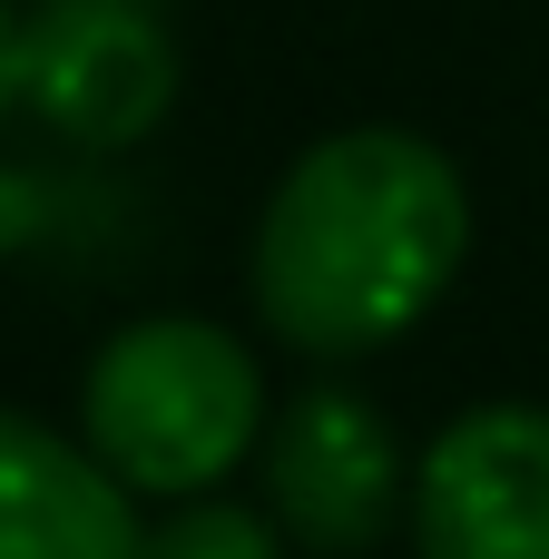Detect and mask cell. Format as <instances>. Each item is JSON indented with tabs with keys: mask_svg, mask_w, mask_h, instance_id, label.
Returning <instances> with one entry per match:
<instances>
[{
	"mask_svg": "<svg viewBox=\"0 0 549 559\" xmlns=\"http://www.w3.org/2000/svg\"><path fill=\"white\" fill-rule=\"evenodd\" d=\"M472 255V187L413 128L314 138L255 226V314L314 364L403 344Z\"/></svg>",
	"mask_w": 549,
	"mask_h": 559,
	"instance_id": "1",
	"label": "cell"
},
{
	"mask_svg": "<svg viewBox=\"0 0 549 559\" xmlns=\"http://www.w3.org/2000/svg\"><path fill=\"white\" fill-rule=\"evenodd\" d=\"M265 423V383H255V354L206 324V314H147V324H118L79 383V442L128 481V491H157V501H196L216 491L246 442Z\"/></svg>",
	"mask_w": 549,
	"mask_h": 559,
	"instance_id": "2",
	"label": "cell"
},
{
	"mask_svg": "<svg viewBox=\"0 0 549 559\" xmlns=\"http://www.w3.org/2000/svg\"><path fill=\"white\" fill-rule=\"evenodd\" d=\"M413 550L422 559H549V413L481 403L442 423L413 472Z\"/></svg>",
	"mask_w": 549,
	"mask_h": 559,
	"instance_id": "3",
	"label": "cell"
},
{
	"mask_svg": "<svg viewBox=\"0 0 549 559\" xmlns=\"http://www.w3.org/2000/svg\"><path fill=\"white\" fill-rule=\"evenodd\" d=\"M265 491L285 540H305L314 559H363L393 531V511H413L383 413L344 383H314L305 403H285V423L265 432Z\"/></svg>",
	"mask_w": 549,
	"mask_h": 559,
	"instance_id": "4",
	"label": "cell"
},
{
	"mask_svg": "<svg viewBox=\"0 0 549 559\" xmlns=\"http://www.w3.org/2000/svg\"><path fill=\"white\" fill-rule=\"evenodd\" d=\"M167 88H177L167 29L147 10H128V0H59L49 20L20 29V98L79 147L147 138Z\"/></svg>",
	"mask_w": 549,
	"mask_h": 559,
	"instance_id": "5",
	"label": "cell"
},
{
	"mask_svg": "<svg viewBox=\"0 0 549 559\" xmlns=\"http://www.w3.org/2000/svg\"><path fill=\"white\" fill-rule=\"evenodd\" d=\"M0 559H147L138 491L69 432L0 403Z\"/></svg>",
	"mask_w": 549,
	"mask_h": 559,
	"instance_id": "6",
	"label": "cell"
},
{
	"mask_svg": "<svg viewBox=\"0 0 549 559\" xmlns=\"http://www.w3.org/2000/svg\"><path fill=\"white\" fill-rule=\"evenodd\" d=\"M147 559H285V550H275V521H265V511L196 491V501H177V511L147 531Z\"/></svg>",
	"mask_w": 549,
	"mask_h": 559,
	"instance_id": "7",
	"label": "cell"
},
{
	"mask_svg": "<svg viewBox=\"0 0 549 559\" xmlns=\"http://www.w3.org/2000/svg\"><path fill=\"white\" fill-rule=\"evenodd\" d=\"M20 98V20H10V0H0V108Z\"/></svg>",
	"mask_w": 549,
	"mask_h": 559,
	"instance_id": "8",
	"label": "cell"
}]
</instances>
